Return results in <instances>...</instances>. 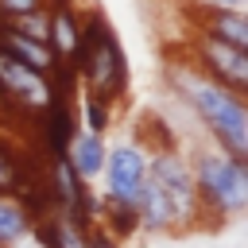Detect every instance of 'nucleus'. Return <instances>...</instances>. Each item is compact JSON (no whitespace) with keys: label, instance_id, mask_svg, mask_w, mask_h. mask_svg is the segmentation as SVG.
I'll use <instances>...</instances> for the list:
<instances>
[{"label":"nucleus","instance_id":"nucleus-10","mask_svg":"<svg viewBox=\"0 0 248 248\" xmlns=\"http://www.w3.org/2000/svg\"><path fill=\"white\" fill-rule=\"evenodd\" d=\"M105 151H108L105 136H97V132H74V140L66 147V159H70V167L78 170L81 182H93V178H101Z\"/></svg>","mask_w":248,"mask_h":248},{"label":"nucleus","instance_id":"nucleus-15","mask_svg":"<svg viewBox=\"0 0 248 248\" xmlns=\"http://www.w3.org/2000/svg\"><path fill=\"white\" fill-rule=\"evenodd\" d=\"M12 27H16L19 35H31V39L46 43V8H35V12L19 16V19H12Z\"/></svg>","mask_w":248,"mask_h":248},{"label":"nucleus","instance_id":"nucleus-1","mask_svg":"<svg viewBox=\"0 0 248 248\" xmlns=\"http://www.w3.org/2000/svg\"><path fill=\"white\" fill-rule=\"evenodd\" d=\"M163 81H167L170 97H178L182 105L194 108V116L205 124L209 140L221 151H229L236 159H248V105H244L240 93L205 78L194 62H167Z\"/></svg>","mask_w":248,"mask_h":248},{"label":"nucleus","instance_id":"nucleus-16","mask_svg":"<svg viewBox=\"0 0 248 248\" xmlns=\"http://www.w3.org/2000/svg\"><path fill=\"white\" fill-rule=\"evenodd\" d=\"M35 8H46V0H0V19L12 23V19H19V16L35 12Z\"/></svg>","mask_w":248,"mask_h":248},{"label":"nucleus","instance_id":"nucleus-17","mask_svg":"<svg viewBox=\"0 0 248 248\" xmlns=\"http://www.w3.org/2000/svg\"><path fill=\"white\" fill-rule=\"evenodd\" d=\"M202 12H248V0H194Z\"/></svg>","mask_w":248,"mask_h":248},{"label":"nucleus","instance_id":"nucleus-11","mask_svg":"<svg viewBox=\"0 0 248 248\" xmlns=\"http://www.w3.org/2000/svg\"><path fill=\"white\" fill-rule=\"evenodd\" d=\"M202 31L236 46V50H248V12H205Z\"/></svg>","mask_w":248,"mask_h":248},{"label":"nucleus","instance_id":"nucleus-6","mask_svg":"<svg viewBox=\"0 0 248 248\" xmlns=\"http://www.w3.org/2000/svg\"><path fill=\"white\" fill-rule=\"evenodd\" d=\"M101 178H105V190L101 198H112V202H124V205H136V194L147 178V147L143 140H128V143H116L105 151V167H101Z\"/></svg>","mask_w":248,"mask_h":248},{"label":"nucleus","instance_id":"nucleus-12","mask_svg":"<svg viewBox=\"0 0 248 248\" xmlns=\"http://www.w3.org/2000/svg\"><path fill=\"white\" fill-rule=\"evenodd\" d=\"M31 236V217L16 198H0V248H12Z\"/></svg>","mask_w":248,"mask_h":248},{"label":"nucleus","instance_id":"nucleus-2","mask_svg":"<svg viewBox=\"0 0 248 248\" xmlns=\"http://www.w3.org/2000/svg\"><path fill=\"white\" fill-rule=\"evenodd\" d=\"M190 170H194V186H198V202H202L205 217L225 225V221H236L248 213V167H244V159H236L213 143V147L194 151Z\"/></svg>","mask_w":248,"mask_h":248},{"label":"nucleus","instance_id":"nucleus-3","mask_svg":"<svg viewBox=\"0 0 248 248\" xmlns=\"http://www.w3.org/2000/svg\"><path fill=\"white\" fill-rule=\"evenodd\" d=\"M147 178L159 182V190L167 194L170 209H174V229L186 232L194 229L205 213H202V202H198V186H194V170H190V159L178 151V147H151L147 151Z\"/></svg>","mask_w":248,"mask_h":248},{"label":"nucleus","instance_id":"nucleus-14","mask_svg":"<svg viewBox=\"0 0 248 248\" xmlns=\"http://www.w3.org/2000/svg\"><path fill=\"white\" fill-rule=\"evenodd\" d=\"M108 120H112V105L101 101V97H93V93H85L81 97V128L105 136L108 132Z\"/></svg>","mask_w":248,"mask_h":248},{"label":"nucleus","instance_id":"nucleus-7","mask_svg":"<svg viewBox=\"0 0 248 248\" xmlns=\"http://www.w3.org/2000/svg\"><path fill=\"white\" fill-rule=\"evenodd\" d=\"M205 78H213L217 85L232 89V93H248V50H236L205 31L194 35V58H190Z\"/></svg>","mask_w":248,"mask_h":248},{"label":"nucleus","instance_id":"nucleus-5","mask_svg":"<svg viewBox=\"0 0 248 248\" xmlns=\"http://www.w3.org/2000/svg\"><path fill=\"white\" fill-rule=\"evenodd\" d=\"M0 101L19 112H43L54 101V81L50 74L31 70L27 62H19L0 46Z\"/></svg>","mask_w":248,"mask_h":248},{"label":"nucleus","instance_id":"nucleus-4","mask_svg":"<svg viewBox=\"0 0 248 248\" xmlns=\"http://www.w3.org/2000/svg\"><path fill=\"white\" fill-rule=\"evenodd\" d=\"M78 78L85 81V93H93V97H101V101H108V105L120 101L124 89H128V54H124V46L116 43V35H112V27L105 23V16H101V23H97L93 46H89Z\"/></svg>","mask_w":248,"mask_h":248},{"label":"nucleus","instance_id":"nucleus-9","mask_svg":"<svg viewBox=\"0 0 248 248\" xmlns=\"http://www.w3.org/2000/svg\"><path fill=\"white\" fill-rule=\"evenodd\" d=\"M43 140H46V151H50V159H58V155H66V147H70V140H74V132H78V120H74V108L66 105V97L62 93H54V101L43 108Z\"/></svg>","mask_w":248,"mask_h":248},{"label":"nucleus","instance_id":"nucleus-8","mask_svg":"<svg viewBox=\"0 0 248 248\" xmlns=\"http://www.w3.org/2000/svg\"><path fill=\"white\" fill-rule=\"evenodd\" d=\"M78 31H81V19L74 16V4L70 0H54L46 4V46L58 62L70 66L74 58V46H78Z\"/></svg>","mask_w":248,"mask_h":248},{"label":"nucleus","instance_id":"nucleus-13","mask_svg":"<svg viewBox=\"0 0 248 248\" xmlns=\"http://www.w3.org/2000/svg\"><path fill=\"white\" fill-rule=\"evenodd\" d=\"M23 182H27V174H23V155L0 136V198H16Z\"/></svg>","mask_w":248,"mask_h":248}]
</instances>
